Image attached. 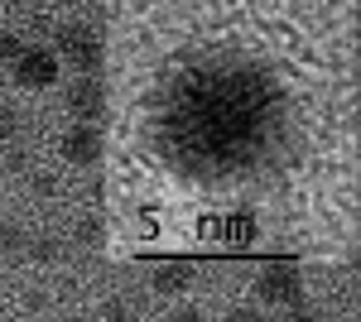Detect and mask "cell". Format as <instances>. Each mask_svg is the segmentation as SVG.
Returning a JSON list of instances; mask_svg holds the SVG:
<instances>
[{
	"mask_svg": "<svg viewBox=\"0 0 361 322\" xmlns=\"http://www.w3.org/2000/svg\"><path fill=\"white\" fill-rule=\"evenodd\" d=\"M121 54V168L130 192L159 183L130 207L135 241L178 216V241L217 255L289 245L294 216H328L333 183L357 178V68L352 44L333 49L328 25L299 39L294 10L255 5H164L169 49L149 15ZM352 226V212H337Z\"/></svg>",
	"mask_w": 361,
	"mask_h": 322,
	"instance_id": "obj_1",
	"label": "cell"
},
{
	"mask_svg": "<svg viewBox=\"0 0 361 322\" xmlns=\"http://www.w3.org/2000/svg\"><path fill=\"white\" fill-rule=\"evenodd\" d=\"M58 54L63 63H73L82 78H102V63H106V44H102V34H92L87 25H63L58 29Z\"/></svg>",
	"mask_w": 361,
	"mask_h": 322,
	"instance_id": "obj_2",
	"label": "cell"
},
{
	"mask_svg": "<svg viewBox=\"0 0 361 322\" xmlns=\"http://www.w3.org/2000/svg\"><path fill=\"white\" fill-rule=\"evenodd\" d=\"M255 308L260 303H284V308H294V303H304V274L294 265H270L255 274Z\"/></svg>",
	"mask_w": 361,
	"mask_h": 322,
	"instance_id": "obj_3",
	"label": "cell"
},
{
	"mask_svg": "<svg viewBox=\"0 0 361 322\" xmlns=\"http://www.w3.org/2000/svg\"><path fill=\"white\" fill-rule=\"evenodd\" d=\"M58 154L68 163H78V168H92V163H102V154H106V140H102L97 125H73V130L58 135Z\"/></svg>",
	"mask_w": 361,
	"mask_h": 322,
	"instance_id": "obj_4",
	"label": "cell"
},
{
	"mask_svg": "<svg viewBox=\"0 0 361 322\" xmlns=\"http://www.w3.org/2000/svg\"><path fill=\"white\" fill-rule=\"evenodd\" d=\"M106 97H111V92H106V82H102V78H78L73 87H68L63 101H68V111H73L82 125H97V120L106 116Z\"/></svg>",
	"mask_w": 361,
	"mask_h": 322,
	"instance_id": "obj_5",
	"label": "cell"
},
{
	"mask_svg": "<svg viewBox=\"0 0 361 322\" xmlns=\"http://www.w3.org/2000/svg\"><path fill=\"white\" fill-rule=\"evenodd\" d=\"M10 68H15V82L29 87V92H44V87L58 82V54L54 49H25Z\"/></svg>",
	"mask_w": 361,
	"mask_h": 322,
	"instance_id": "obj_6",
	"label": "cell"
},
{
	"mask_svg": "<svg viewBox=\"0 0 361 322\" xmlns=\"http://www.w3.org/2000/svg\"><path fill=\"white\" fill-rule=\"evenodd\" d=\"M193 260H169L164 269H154V294L159 298H178V294H188L193 289Z\"/></svg>",
	"mask_w": 361,
	"mask_h": 322,
	"instance_id": "obj_7",
	"label": "cell"
},
{
	"mask_svg": "<svg viewBox=\"0 0 361 322\" xmlns=\"http://www.w3.org/2000/svg\"><path fill=\"white\" fill-rule=\"evenodd\" d=\"M73 236H78V245H87V250L106 245V221H102V212H87V216H78Z\"/></svg>",
	"mask_w": 361,
	"mask_h": 322,
	"instance_id": "obj_8",
	"label": "cell"
},
{
	"mask_svg": "<svg viewBox=\"0 0 361 322\" xmlns=\"http://www.w3.org/2000/svg\"><path fill=\"white\" fill-rule=\"evenodd\" d=\"M25 245H29L25 226H15V221H0V260H5V265H10V260H20V255H25Z\"/></svg>",
	"mask_w": 361,
	"mask_h": 322,
	"instance_id": "obj_9",
	"label": "cell"
},
{
	"mask_svg": "<svg viewBox=\"0 0 361 322\" xmlns=\"http://www.w3.org/2000/svg\"><path fill=\"white\" fill-rule=\"evenodd\" d=\"M25 250H29V260H34V265H58V255H63V245H58L54 236H34Z\"/></svg>",
	"mask_w": 361,
	"mask_h": 322,
	"instance_id": "obj_10",
	"label": "cell"
},
{
	"mask_svg": "<svg viewBox=\"0 0 361 322\" xmlns=\"http://www.w3.org/2000/svg\"><path fill=\"white\" fill-rule=\"evenodd\" d=\"M29 188L39 192V197H58V173H49V168H29Z\"/></svg>",
	"mask_w": 361,
	"mask_h": 322,
	"instance_id": "obj_11",
	"label": "cell"
},
{
	"mask_svg": "<svg viewBox=\"0 0 361 322\" xmlns=\"http://www.w3.org/2000/svg\"><path fill=\"white\" fill-rule=\"evenodd\" d=\"M20 125H25V120H20V111L0 101V140H15V135H20Z\"/></svg>",
	"mask_w": 361,
	"mask_h": 322,
	"instance_id": "obj_12",
	"label": "cell"
},
{
	"mask_svg": "<svg viewBox=\"0 0 361 322\" xmlns=\"http://www.w3.org/2000/svg\"><path fill=\"white\" fill-rule=\"evenodd\" d=\"M126 318H130L126 298H106V303H102V322H126Z\"/></svg>",
	"mask_w": 361,
	"mask_h": 322,
	"instance_id": "obj_13",
	"label": "cell"
},
{
	"mask_svg": "<svg viewBox=\"0 0 361 322\" xmlns=\"http://www.w3.org/2000/svg\"><path fill=\"white\" fill-rule=\"evenodd\" d=\"M20 54H25V39H15V34H0V63H15Z\"/></svg>",
	"mask_w": 361,
	"mask_h": 322,
	"instance_id": "obj_14",
	"label": "cell"
},
{
	"mask_svg": "<svg viewBox=\"0 0 361 322\" xmlns=\"http://www.w3.org/2000/svg\"><path fill=\"white\" fill-rule=\"evenodd\" d=\"M226 322H265V313H260L255 303H236V308L226 313Z\"/></svg>",
	"mask_w": 361,
	"mask_h": 322,
	"instance_id": "obj_15",
	"label": "cell"
},
{
	"mask_svg": "<svg viewBox=\"0 0 361 322\" xmlns=\"http://www.w3.org/2000/svg\"><path fill=\"white\" fill-rule=\"evenodd\" d=\"M44 308H49V294H44V289H29L25 294V313H44Z\"/></svg>",
	"mask_w": 361,
	"mask_h": 322,
	"instance_id": "obj_16",
	"label": "cell"
},
{
	"mask_svg": "<svg viewBox=\"0 0 361 322\" xmlns=\"http://www.w3.org/2000/svg\"><path fill=\"white\" fill-rule=\"evenodd\" d=\"M5 168H10V173H29V154H25V149H10Z\"/></svg>",
	"mask_w": 361,
	"mask_h": 322,
	"instance_id": "obj_17",
	"label": "cell"
},
{
	"mask_svg": "<svg viewBox=\"0 0 361 322\" xmlns=\"http://www.w3.org/2000/svg\"><path fill=\"white\" fill-rule=\"evenodd\" d=\"M173 322H207V313H202V308H193V303H188V308H178V313H173Z\"/></svg>",
	"mask_w": 361,
	"mask_h": 322,
	"instance_id": "obj_18",
	"label": "cell"
},
{
	"mask_svg": "<svg viewBox=\"0 0 361 322\" xmlns=\"http://www.w3.org/2000/svg\"><path fill=\"white\" fill-rule=\"evenodd\" d=\"M289 322H313V308H308V303H294V308H289Z\"/></svg>",
	"mask_w": 361,
	"mask_h": 322,
	"instance_id": "obj_19",
	"label": "cell"
},
{
	"mask_svg": "<svg viewBox=\"0 0 361 322\" xmlns=\"http://www.w3.org/2000/svg\"><path fill=\"white\" fill-rule=\"evenodd\" d=\"M63 322H82V318H63Z\"/></svg>",
	"mask_w": 361,
	"mask_h": 322,
	"instance_id": "obj_20",
	"label": "cell"
}]
</instances>
